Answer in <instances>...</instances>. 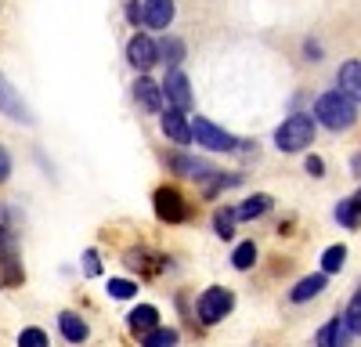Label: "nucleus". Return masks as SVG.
I'll list each match as a JSON object with an SVG mask.
<instances>
[{"instance_id": "1", "label": "nucleus", "mask_w": 361, "mask_h": 347, "mask_svg": "<svg viewBox=\"0 0 361 347\" xmlns=\"http://www.w3.org/2000/svg\"><path fill=\"white\" fill-rule=\"evenodd\" d=\"M314 120L325 123L329 130H350L357 123V102L347 98L343 91H325L314 102Z\"/></svg>"}, {"instance_id": "2", "label": "nucleus", "mask_w": 361, "mask_h": 347, "mask_svg": "<svg viewBox=\"0 0 361 347\" xmlns=\"http://www.w3.org/2000/svg\"><path fill=\"white\" fill-rule=\"evenodd\" d=\"M311 141H314V123H311V116H300V112L282 120V127L275 130V145L282 152H304Z\"/></svg>"}, {"instance_id": "3", "label": "nucleus", "mask_w": 361, "mask_h": 347, "mask_svg": "<svg viewBox=\"0 0 361 347\" xmlns=\"http://www.w3.org/2000/svg\"><path fill=\"white\" fill-rule=\"evenodd\" d=\"M192 141H199L202 149H209V152H235L238 149V141L228 130H221L217 123H209L206 116H195L192 120Z\"/></svg>"}, {"instance_id": "4", "label": "nucleus", "mask_w": 361, "mask_h": 347, "mask_svg": "<svg viewBox=\"0 0 361 347\" xmlns=\"http://www.w3.org/2000/svg\"><path fill=\"white\" fill-rule=\"evenodd\" d=\"M231 308H235V293H231V289H224V286H209L206 293L199 297V318H202L206 326H217Z\"/></svg>"}, {"instance_id": "5", "label": "nucleus", "mask_w": 361, "mask_h": 347, "mask_svg": "<svg viewBox=\"0 0 361 347\" xmlns=\"http://www.w3.org/2000/svg\"><path fill=\"white\" fill-rule=\"evenodd\" d=\"M152 207H156V217L159 221H166V224H180V221H188V199L180 195L177 188H156V195H152Z\"/></svg>"}, {"instance_id": "6", "label": "nucleus", "mask_w": 361, "mask_h": 347, "mask_svg": "<svg viewBox=\"0 0 361 347\" xmlns=\"http://www.w3.org/2000/svg\"><path fill=\"white\" fill-rule=\"evenodd\" d=\"M163 102L177 112H188L192 109V83L185 76L180 66H170L166 69V80H163Z\"/></svg>"}, {"instance_id": "7", "label": "nucleus", "mask_w": 361, "mask_h": 347, "mask_svg": "<svg viewBox=\"0 0 361 347\" xmlns=\"http://www.w3.org/2000/svg\"><path fill=\"white\" fill-rule=\"evenodd\" d=\"M127 62L137 69V73H148L152 66H159V47L152 37H145V33H134L130 44H127Z\"/></svg>"}, {"instance_id": "8", "label": "nucleus", "mask_w": 361, "mask_h": 347, "mask_svg": "<svg viewBox=\"0 0 361 347\" xmlns=\"http://www.w3.org/2000/svg\"><path fill=\"white\" fill-rule=\"evenodd\" d=\"M0 112L11 116V120H18V123H25V127H33V123H37V120H33V112L25 109L22 95L4 80V73H0Z\"/></svg>"}, {"instance_id": "9", "label": "nucleus", "mask_w": 361, "mask_h": 347, "mask_svg": "<svg viewBox=\"0 0 361 347\" xmlns=\"http://www.w3.org/2000/svg\"><path fill=\"white\" fill-rule=\"evenodd\" d=\"M134 102H137L145 112H163V83L148 80V76L141 73L137 83H134Z\"/></svg>"}, {"instance_id": "10", "label": "nucleus", "mask_w": 361, "mask_h": 347, "mask_svg": "<svg viewBox=\"0 0 361 347\" xmlns=\"http://www.w3.org/2000/svg\"><path fill=\"white\" fill-rule=\"evenodd\" d=\"M163 134L170 138V141H177V145H188L192 141V120H188V116L185 112H177V109H163Z\"/></svg>"}, {"instance_id": "11", "label": "nucleus", "mask_w": 361, "mask_h": 347, "mask_svg": "<svg viewBox=\"0 0 361 347\" xmlns=\"http://www.w3.org/2000/svg\"><path fill=\"white\" fill-rule=\"evenodd\" d=\"M141 22L148 29H166L173 22V0H145L141 4Z\"/></svg>"}, {"instance_id": "12", "label": "nucleus", "mask_w": 361, "mask_h": 347, "mask_svg": "<svg viewBox=\"0 0 361 347\" xmlns=\"http://www.w3.org/2000/svg\"><path fill=\"white\" fill-rule=\"evenodd\" d=\"M336 91H343L347 98L361 102V62H357V58L340 66V73H336Z\"/></svg>"}, {"instance_id": "13", "label": "nucleus", "mask_w": 361, "mask_h": 347, "mask_svg": "<svg viewBox=\"0 0 361 347\" xmlns=\"http://www.w3.org/2000/svg\"><path fill=\"white\" fill-rule=\"evenodd\" d=\"M170 170H173V174H180V178L202 181L214 166H209L206 159H195V156H180V152H173V156H170Z\"/></svg>"}, {"instance_id": "14", "label": "nucleus", "mask_w": 361, "mask_h": 347, "mask_svg": "<svg viewBox=\"0 0 361 347\" xmlns=\"http://www.w3.org/2000/svg\"><path fill=\"white\" fill-rule=\"evenodd\" d=\"M127 326H130V333H148V329H156L159 326V311L152 308V304H137L130 315H127Z\"/></svg>"}, {"instance_id": "15", "label": "nucleus", "mask_w": 361, "mask_h": 347, "mask_svg": "<svg viewBox=\"0 0 361 347\" xmlns=\"http://www.w3.org/2000/svg\"><path fill=\"white\" fill-rule=\"evenodd\" d=\"M58 329H62V336H66L69 343H83V340L90 336L87 322H83L76 311H62V315H58Z\"/></svg>"}, {"instance_id": "16", "label": "nucleus", "mask_w": 361, "mask_h": 347, "mask_svg": "<svg viewBox=\"0 0 361 347\" xmlns=\"http://www.w3.org/2000/svg\"><path fill=\"white\" fill-rule=\"evenodd\" d=\"M347 340H350V329L343 318H333V322H325L318 329V347H347Z\"/></svg>"}, {"instance_id": "17", "label": "nucleus", "mask_w": 361, "mask_h": 347, "mask_svg": "<svg viewBox=\"0 0 361 347\" xmlns=\"http://www.w3.org/2000/svg\"><path fill=\"white\" fill-rule=\"evenodd\" d=\"M271 207H275V199L271 195H264V192H257V195H250L243 207H235V217L238 221H257V217H264Z\"/></svg>"}, {"instance_id": "18", "label": "nucleus", "mask_w": 361, "mask_h": 347, "mask_svg": "<svg viewBox=\"0 0 361 347\" xmlns=\"http://www.w3.org/2000/svg\"><path fill=\"white\" fill-rule=\"evenodd\" d=\"M325 289V272L322 275H307V279H300L296 286H293V293H289V300L293 304H307L311 297H318Z\"/></svg>"}, {"instance_id": "19", "label": "nucleus", "mask_w": 361, "mask_h": 347, "mask_svg": "<svg viewBox=\"0 0 361 347\" xmlns=\"http://www.w3.org/2000/svg\"><path fill=\"white\" fill-rule=\"evenodd\" d=\"M336 221L343 228H361V188L354 195H347L340 207H336Z\"/></svg>"}, {"instance_id": "20", "label": "nucleus", "mask_w": 361, "mask_h": 347, "mask_svg": "<svg viewBox=\"0 0 361 347\" xmlns=\"http://www.w3.org/2000/svg\"><path fill=\"white\" fill-rule=\"evenodd\" d=\"M141 347H177V329H166V326H156L141 333Z\"/></svg>"}, {"instance_id": "21", "label": "nucleus", "mask_w": 361, "mask_h": 347, "mask_svg": "<svg viewBox=\"0 0 361 347\" xmlns=\"http://www.w3.org/2000/svg\"><path fill=\"white\" fill-rule=\"evenodd\" d=\"M127 264H130V268H141V272L152 275V272H159V268H163V257L148 253V250H130V253H127Z\"/></svg>"}, {"instance_id": "22", "label": "nucleus", "mask_w": 361, "mask_h": 347, "mask_svg": "<svg viewBox=\"0 0 361 347\" xmlns=\"http://www.w3.org/2000/svg\"><path fill=\"white\" fill-rule=\"evenodd\" d=\"M343 260H347V246H329V250L322 253V272H325V275H336V272L343 268Z\"/></svg>"}, {"instance_id": "23", "label": "nucleus", "mask_w": 361, "mask_h": 347, "mask_svg": "<svg viewBox=\"0 0 361 347\" xmlns=\"http://www.w3.org/2000/svg\"><path fill=\"white\" fill-rule=\"evenodd\" d=\"M159 47V58L166 66H180V58H185V44H180L177 37H166L163 44H156Z\"/></svg>"}, {"instance_id": "24", "label": "nucleus", "mask_w": 361, "mask_h": 347, "mask_svg": "<svg viewBox=\"0 0 361 347\" xmlns=\"http://www.w3.org/2000/svg\"><path fill=\"white\" fill-rule=\"evenodd\" d=\"M235 221H238V217H235V207H224V210L214 214V228H217L221 239H231V236H235Z\"/></svg>"}, {"instance_id": "25", "label": "nucleus", "mask_w": 361, "mask_h": 347, "mask_svg": "<svg viewBox=\"0 0 361 347\" xmlns=\"http://www.w3.org/2000/svg\"><path fill=\"white\" fill-rule=\"evenodd\" d=\"M343 322H347V329H350L354 336H361V289L350 297V304H347V311H343Z\"/></svg>"}, {"instance_id": "26", "label": "nucleus", "mask_w": 361, "mask_h": 347, "mask_svg": "<svg viewBox=\"0 0 361 347\" xmlns=\"http://www.w3.org/2000/svg\"><path fill=\"white\" fill-rule=\"evenodd\" d=\"M253 260H257V246H253V243L235 246V253H231V264H235L238 272H250V268H253Z\"/></svg>"}, {"instance_id": "27", "label": "nucleus", "mask_w": 361, "mask_h": 347, "mask_svg": "<svg viewBox=\"0 0 361 347\" xmlns=\"http://www.w3.org/2000/svg\"><path fill=\"white\" fill-rule=\"evenodd\" d=\"M109 297H116V300L137 297V282H130V279H109Z\"/></svg>"}, {"instance_id": "28", "label": "nucleus", "mask_w": 361, "mask_h": 347, "mask_svg": "<svg viewBox=\"0 0 361 347\" xmlns=\"http://www.w3.org/2000/svg\"><path fill=\"white\" fill-rule=\"evenodd\" d=\"M18 347H47V333L37 329V326H29L18 333Z\"/></svg>"}, {"instance_id": "29", "label": "nucleus", "mask_w": 361, "mask_h": 347, "mask_svg": "<svg viewBox=\"0 0 361 347\" xmlns=\"http://www.w3.org/2000/svg\"><path fill=\"white\" fill-rule=\"evenodd\" d=\"M83 272H87V275H102V260H98L94 250H87V253H83Z\"/></svg>"}, {"instance_id": "30", "label": "nucleus", "mask_w": 361, "mask_h": 347, "mask_svg": "<svg viewBox=\"0 0 361 347\" xmlns=\"http://www.w3.org/2000/svg\"><path fill=\"white\" fill-rule=\"evenodd\" d=\"M8 178H11V152L0 145V185H4Z\"/></svg>"}, {"instance_id": "31", "label": "nucleus", "mask_w": 361, "mask_h": 347, "mask_svg": "<svg viewBox=\"0 0 361 347\" xmlns=\"http://www.w3.org/2000/svg\"><path fill=\"white\" fill-rule=\"evenodd\" d=\"M127 22H130V25L141 22V4H137V0H130V4H127Z\"/></svg>"}, {"instance_id": "32", "label": "nucleus", "mask_w": 361, "mask_h": 347, "mask_svg": "<svg viewBox=\"0 0 361 347\" xmlns=\"http://www.w3.org/2000/svg\"><path fill=\"white\" fill-rule=\"evenodd\" d=\"M322 170H325V166H322V159H318V156H311V159H307V174H322Z\"/></svg>"}]
</instances>
